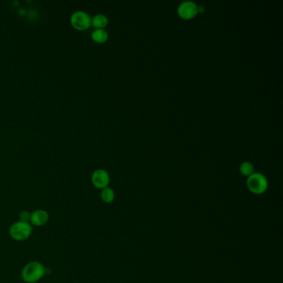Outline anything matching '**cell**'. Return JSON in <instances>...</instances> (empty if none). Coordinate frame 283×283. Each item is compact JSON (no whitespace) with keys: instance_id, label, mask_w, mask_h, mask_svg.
Returning <instances> with one entry per match:
<instances>
[{"instance_id":"obj_1","label":"cell","mask_w":283,"mask_h":283,"mask_svg":"<svg viewBox=\"0 0 283 283\" xmlns=\"http://www.w3.org/2000/svg\"><path fill=\"white\" fill-rule=\"evenodd\" d=\"M47 273V268L43 263L33 261L27 263L21 272V277L26 283H34L44 278Z\"/></svg>"},{"instance_id":"obj_2","label":"cell","mask_w":283,"mask_h":283,"mask_svg":"<svg viewBox=\"0 0 283 283\" xmlns=\"http://www.w3.org/2000/svg\"><path fill=\"white\" fill-rule=\"evenodd\" d=\"M248 190L254 194H263L268 189V180L264 174L255 172L247 179Z\"/></svg>"},{"instance_id":"obj_3","label":"cell","mask_w":283,"mask_h":283,"mask_svg":"<svg viewBox=\"0 0 283 283\" xmlns=\"http://www.w3.org/2000/svg\"><path fill=\"white\" fill-rule=\"evenodd\" d=\"M33 232V227L30 223L17 221L9 228V234L16 241H24L30 237Z\"/></svg>"},{"instance_id":"obj_4","label":"cell","mask_w":283,"mask_h":283,"mask_svg":"<svg viewBox=\"0 0 283 283\" xmlns=\"http://www.w3.org/2000/svg\"><path fill=\"white\" fill-rule=\"evenodd\" d=\"M71 24L72 27L79 31H85L92 25L91 16L84 11H76L71 15Z\"/></svg>"},{"instance_id":"obj_5","label":"cell","mask_w":283,"mask_h":283,"mask_svg":"<svg viewBox=\"0 0 283 283\" xmlns=\"http://www.w3.org/2000/svg\"><path fill=\"white\" fill-rule=\"evenodd\" d=\"M198 7L199 5L194 1L186 0L179 4L177 8V13L182 19L190 20L199 14Z\"/></svg>"},{"instance_id":"obj_6","label":"cell","mask_w":283,"mask_h":283,"mask_svg":"<svg viewBox=\"0 0 283 283\" xmlns=\"http://www.w3.org/2000/svg\"><path fill=\"white\" fill-rule=\"evenodd\" d=\"M91 180L93 186L97 189H103L109 185L110 175L108 171L103 169H97L92 173Z\"/></svg>"},{"instance_id":"obj_7","label":"cell","mask_w":283,"mask_h":283,"mask_svg":"<svg viewBox=\"0 0 283 283\" xmlns=\"http://www.w3.org/2000/svg\"><path fill=\"white\" fill-rule=\"evenodd\" d=\"M49 220V214L44 209H37L35 211L31 213V225L40 227L47 225Z\"/></svg>"},{"instance_id":"obj_8","label":"cell","mask_w":283,"mask_h":283,"mask_svg":"<svg viewBox=\"0 0 283 283\" xmlns=\"http://www.w3.org/2000/svg\"><path fill=\"white\" fill-rule=\"evenodd\" d=\"M108 24V17L104 14L98 13L92 18V25L94 26L96 29H103Z\"/></svg>"},{"instance_id":"obj_9","label":"cell","mask_w":283,"mask_h":283,"mask_svg":"<svg viewBox=\"0 0 283 283\" xmlns=\"http://www.w3.org/2000/svg\"><path fill=\"white\" fill-rule=\"evenodd\" d=\"M92 39L97 44H104L108 41V33L105 28L96 29L92 33Z\"/></svg>"},{"instance_id":"obj_10","label":"cell","mask_w":283,"mask_h":283,"mask_svg":"<svg viewBox=\"0 0 283 283\" xmlns=\"http://www.w3.org/2000/svg\"><path fill=\"white\" fill-rule=\"evenodd\" d=\"M239 172L242 176L249 177L255 173V167L250 161H243L239 166Z\"/></svg>"},{"instance_id":"obj_11","label":"cell","mask_w":283,"mask_h":283,"mask_svg":"<svg viewBox=\"0 0 283 283\" xmlns=\"http://www.w3.org/2000/svg\"><path fill=\"white\" fill-rule=\"evenodd\" d=\"M115 192L109 187L102 189V191H101V199H102V201L104 202L105 204L113 203L115 199Z\"/></svg>"},{"instance_id":"obj_12","label":"cell","mask_w":283,"mask_h":283,"mask_svg":"<svg viewBox=\"0 0 283 283\" xmlns=\"http://www.w3.org/2000/svg\"><path fill=\"white\" fill-rule=\"evenodd\" d=\"M19 218H20V221L29 223L30 222L31 213L26 211V210H23V211L21 212Z\"/></svg>"},{"instance_id":"obj_13","label":"cell","mask_w":283,"mask_h":283,"mask_svg":"<svg viewBox=\"0 0 283 283\" xmlns=\"http://www.w3.org/2000/svg\"><path fill=\"white\" fill-rule=\"evenodd\" d=\"M204 11H205V8H204V7H203V6H199V7H198V12H199V13H204Z\"/></svg>"}]
</instances>
